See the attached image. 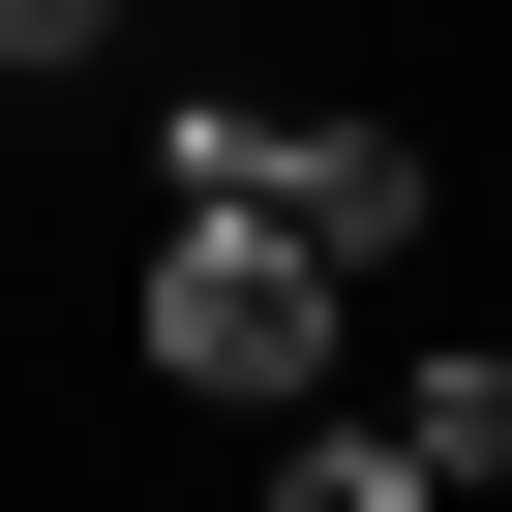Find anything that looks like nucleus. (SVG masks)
Masks as SVG:
<instances>
[{"mask_svg":"<svg viewBox=\"0 0 512 512\" xmlns=\"http://www.w3.org/2000/svg\"><path fill=\"white\" fill-rule=\"evenodd\" d=\"M151 181L272 211L302 272H422V241H452V151H422V121H362V91H151Z\"/></svg>","mask_w":512,"mask_h":512,"instance_id":"nucleus-1","label":"nucleus"},{"mask_svg":"<svg viewBox=\"0 0 512 512\" xmlns=\"http://www.w3.org/2000/svg\"><path fill=\"white\" fill-rule=\"evenodd\" d=\"M332 302H362V272H302V241H272V211H211V181H151L121 332H151L181 422H302V392H332Z\"/></svg>","mask_w":512,"mask_h":512,"instance_id":"nucleus-2","label":"nucleus"},{"mask_svg":"<svg viewBox=\"0 0 512 512\" xmlns=\"http://www.w3.org/2000/svg\"><path fill=\"white\" fill-rule=\"evenodd\" d=\"M272 512H452V482H422V422H392V392H302V452H272Z\"/></svg>","mask_w":512,"mask_h":512,"instance_id":"nucleus-3","label":"nucleus"},{"mask_svg":"<svg viewBox=\"0 0 512 512\" xmlns=\"http://www.w3.org/2000/svg\"><path fill=\"white\" fill-rule=\"evenodd\" d=\"M392 422H422V482H512V332H452V362H392Z\"/></svg>","mask_w":512,"mask_h":512,"instance_id":"nucleus-4","label":"nucleus"},{"mask_svg":"<svg viewBox=\"0 0 512 512\" xmlns=\"http://www.w3.org/2000/svg\"><path fill=\"white\" fill-rule=\"evenodd\" d=\"M121 61V0H0V91H91Z\"/></svg>","mask_w":512,"mask_h":512,"instance_id":"nucleus-5","label":"nucleus"}]
</instances>
